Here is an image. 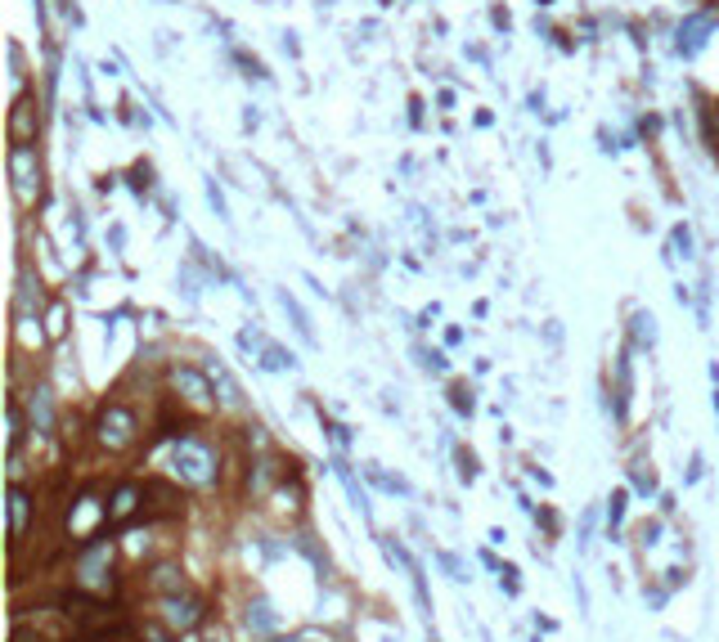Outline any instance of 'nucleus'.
Masks as SVG:
<instances>
[{
    "instance_id": "f257e3e1",
    "label": "nucleus",
    "mask_w": 719,
    "mask_h": 642,
    "mask_svg": "<svg viewBox=\"0 0 719 642\" xmlns=\"http://www.w3.org/2000/svg\"><path fill=\"white\" fill-rule=\"evenodd\" d=\"M171 463H176V476L189 481V485H211V481H216V454H211L202 441H194V436H185V441L176 445Z\"/></svg>"
},
{
    "instance_id": "f03ea898",
    "label": "nucleus",
    "mask_w": 719,
    "mask_h": 642,
    "mask_svg": "<svg viewBox=\"0 0 719 642\" xmlns=\"http://www.w3.org/2000/svg\"><path fill=\"white\" fill-rule=\"evenodd\" d=\"M108 561H113V544L108 539L86 544L77 552V580H82V589H104L108 584Z\"/></svg>"
},
{
    "instance_id": "7ed1b4c3",
    "label": "nucleus",
    "mask_w": 719,
    "mask_h": 642,
    "mask_svg": "<svg viewBox=\"0 0 719 642\" xmlns=\"http://www.w3.org/2000/svg\"><path fill=\"white\" fill-rule=\"evenodd\" d=\"M10 176H14L19 198H23V202H32V198H36V189H41V167H36L32 145H14V153H10Z\"/></svg>"
},
{
    "instance_id": "20e7f679",
    "label": "nucleus",
    "mask_w": 719,
    "mask_h": 642,
    "mask_svg": "<svg viewBox=\"0 0 719 642\" xmlns=\"http://www.w3.org/2000/svg\"><path fill=\"white\" fill-rule=\"evenodd\" d=\"M130 436H135V413L122 409V404H108L99 413V441L108 450H122V445H130Z\"/></svg>"
},
{
    "instance_id": "39448f33",
    "label": "nucleus",
    "mask_w": 719,
    "mask_h": 642,
    "mask_svg": "<svg viewBox=\"0 0 719 642\" xmlns=\"http://www.w3.org/2000/svg\"><path fill=\"white\" fill-rule=\"evenodd\" d=\"M139 498H144V489H139V485H117L113 504H108V521H113V526L130 521V517H135V508H139Z\"/></svg>"
},
{
    "instance_id": "423d86ee",
    "label": "nucleus",
    "mask_w": 719,
    "mask_h": 642,
    "mask_svg": "<svg viewBox=\"0 0 719 642\" xmlns=\"http://www.w3.org/2000/svg\"><path fill=\"white\" fill-rule=\"evenodd\" d=\"M28 521H32V494L23 485H10V535L23 539Z\"/></svg>"
},
{
    "instance_id": "0eeeda50",
    "label": "nucleus",
    "mask_w": 719,
    "mask_h": 642,
    "mask_svg": "<svg viewBox=\"0 0 719 642\" xmlns=\"http://www.w3.org/2000/svg\"><path fill=\"white\" fill-rule=\"evenodd\" d=\"M28 413H32V432H50L54 427V400H50V387H36L32 395H28Z\"/></svg>"
},
{
    "instance_id": "6e6552de",
    "label": "nucleus",
    "mask_w": 719,
    "mask_h": 642,
    "mask_svg": "<svg viewBox=\"0 0 719 642\" xmlns=\"http://www.w3.org/2000/svg\"><path fill=\"white\" fill-rule=\"evenodd\" d=\"M202 620V611H198V602H189V598H167V624L171 629H194Z\"/></svg>"
},
{
    "instance_id": "1a4fd4ad",
    "label": "nucleus",
    "mask_w": 719,
    "mask_h": 642,
    "mask_svg": "<svg viewBox=\"0 0 719 642\" xmlns=\"http://www.w3.org/2000/svg\"><path fill=\"white\" fill-rule=\"evenodd\" d=\"M243 624H248L252 633H274L279 615L270 611V602H265V598H257V602H248V615H243Z\"/></svg>"
},
{
    "instance_id": "9d476101",
    "label": "nucleus",
    "mask_w": 719,
    "mask_h": 642,
    "mask_svg": "<svg viewBox=\"0 0 719 642\" xmlns=\"http://www.w3.org/2000/svg\"><path fill=\"white\" fill-rule=\"evenodd\" d=\"M171 382H176V387H180L189 400H198V404H202V400H211L207 378H202V373H194V369H176V373H171Z\"/></svg>"
},
{
    "instance_id": "9b49d317",
    "label": "nucleus",
    "mask_w": 719,
    "mask_h": 642,
    "mask_svg": "<svg viewBox=\"0 0 719 642\" xmlns=\"http://www.w3.org/2000/svg\"><path fill=\"white\" fill-rule=\"evenodd\" d=\"M706 32H710V19H692L688 27H679V54H697Z\"/></svg>"
},
{
    "instance_id": "f8f14e48",
    "label": "nucleus",
    "mask_w": 719,
    "mask_h": 642,
    "mask_svg": "<svg viewBox=\"0 0 719 642\" xmlns=\"http://www.w3.org/2000/svg\"><path fill=\"white\" fill-rule=\"evenodd\" d=\"M279 306L288 310V319H293V328H297V333H302V337H306V341L315 346V328H311V319H306V310H302V306L293 301V293H279Z\"/></svg>"
},
{
    "instance_id": "ddd939ff",
    "label": "nucleus",
    "mask_w": 719,
    "mask_h": 642,
    "mask_svg": "<svg viewBox=\"0 0 719 642\" xmlns=\"http://www.w3.org/2000/svg\"><path fill=\"white\" fill-rule=\"evenodd\" d=\"M337 476H342V485H346V494H351V504L360 508V517H369V498H365V489H360V481L351 476L346 463H337Z\"/></svg>"
},
{
    "instance_id": "4468645a",
    "label": "nucleus",
    "mask_w": 719,
    "mask_h": 642,
    "mask_svg": "<svg viewBox=\"0 0 719 642\" xmlns=\"http://www.w3.org/2000/svg\"><path fill=\"white\" fill-rule=\"evenodd\" d=\"M211 378H216V387H221V400H225L230 409H239V404H243V395H239V387H234V378H230V373H225L221 364H216V369H211Z\"/></svg>"
},
{
    "instance_id": "2eb2a0df",
    "label": "nucleus",
    "mask_w": 719,
    "mask_h": 642,
    "mask_svg": "<svg viewBox=\"0 0 719 642\" xmlns=\"http://www.w3.org/2000/svg\"><path fill=\"white\" fill-rule=\"evenodd\" d=\"M634 337H638L643 346H652V341H657V319L647 315V310H634Z\"/></svg>"
},
{
    "instance_id": "dca6fc26",
    "label": "nucleus",
    "mask_w": 719,
    "mask_h": 642,
    "mask_svg": "<svg viewBox=\"0 0 719 642\" xmlns=\"http://www.w3.org/2000/svg\"><path fill=\"white\" fill-rule=\"evenodd\" d=\"M32 104H19L14 108V145H28L32 139V113H28Z\"/></svg>"
},
{
    "instance_id": "f3484780",
    "label": "nucleus",
    "mask_w": 719,
    "mask_h": 642,
    "mask_svg": "<svg viewBox=\"0 0 719 642\" xmlns=\"http://www.w3.org/2000/svg\"><path fill=\"white\" fill-rule=\"evenodd\" d=\"M5 422H10V454H19V445H23V418H19V404L5 409Z\"/></svg>"
},
{
    "instance_id": "a211bd4d",
    "label": "nucleus",
    "mask_w": 719,
    "mask_h": 642,
    "mask_svg": "<svg viewBox=\"0 0 719 642\" xmlns=\"http://www.w3.org/2000/svg\"><path fill=\"white\" fill-rule=\"evenodd\" d=\"M154 584H158L162 593H180V575H176V566H158V570H154Z\"/></svg>"
},
{
    "instance_id": "6ab92c4d",
    "label": "nucleus",
    "mask_w": 719,
    "mask_h": 642,
    "mask_svg": "<svg viewBox=\"0 0 719 642\" xmlns=\"http://www.w3.org/2000/svg\"><path fill=\"white\" fill-rule=\"evenodd\" d=\"M369 476H374V481H378L383 489H391V494H409V481H400V476H387V472H383V467H374V463H369Z\"/></svg>"
},
{
    "instance_id": "aec40b11",
    "label": "nucleus",
    "mask_w": 719,
    "mask_h": 642,
    "mask_svg": "<svg viewBox=\"0 0 719 642\" xmlns=\"http://www.w3.org/2000/svg\"><path fill=\"white\" fill-rule=\"evenodd\" d=\"M437 561L446 566V575H450L454 584H463V580H468V570H463V561H459L454 552H437Z\"/></svg>"
},
{
    "instance_id": "412c9836",
    "label": "nucleus",
    "mask_w": 719,
    "mask_h": 642,
    "mask_svg": "<svg viewBox=\"0 0 719 642\" xmlns=\"http://www.w3.org/2000/svg\"><path fill=\"white\" fill-rule=\"evenodd\" d=\"M620 517H625V489H616V494H612V508H607V526H612V535H616Z\"/></svg>"
},
{
    "instance_id": "4be33fe9",
    "label": "nucleus",
    "mask_w": 719,
    "mask_h": 642,
    "mask_svg": "<svg viewBox=\"0 0 719 642\" xmlns=\"http://www.w3.org/2000/svg\"><path fill=\"white\" fill-rule=\"evenodd\" d=\"M499 589L509 593V598H513V593L522 589V584H518V570H513V566H499Z\"/></svg>"
},
{
    "instance_id": "5701e85b",
    "label": "nucleus",
    "mask_w": 719,
    "mask_h": 642,
    "mask_svg": "<svg viewBox=\"0 0 719 642\" xmlns=\"http://www.w3.org/2000/svg\"><path fill=\"white\" fill-rule=\"evenodd\" d=\"M450 395H454V409H459V413H472V391H468V387H454Z\"/></svg>"
},
{
    "instance_id": "b1692460",
    "label": "nucleus",
    "mask_w": 719,
    "mask_h": 642,
    "mask_svg": "<svg viewBox=\"0 0 719 642\" xmlns=\"http://www.w3.org/2000/svg\"><path fill=\"white\" fill-rule=\"evenodd\" d=\"M139 638H144V642H171V638L162 633V624H144V629H139Z\"/></svg>"
},
{
    "instance_id": "393cba45",
    "label": "nucleus",
    "mask_w": 719,
    "mask_h": 642,
    "mask_svg": "<svg viewBox=\"0 0 719 642\" xmlns=\"http://www.w3.org/2000/svg\"><path fill=\"white\" fill-rule=\"evenodd\" d=\"M459 476H463V481L477 476V458H472V454H459Z\"/></svg>"
},
{
    "instance_id": "a878e982",
    "label": "nucleus",
    "mask_w": 719,
    "mask_h": 642,
    "mask_svg": "<svg viewBox=\"0 0 719 642\" xmlns=\"http://www.w3.org/2000/svg\"><path fill=\"white\" fill-rule=\"evenodd\" d=\"M634 489L638 494H652V476H647L643 467H634Z\"/></svg>"
},
{
    "instance_id": "bb28decb",
    "label": "nucleus",
    "mask_w": 719,
    "mask_h": 642,
    "mask_svg": "<svg viewBox=\"0 0 719 642\" xmlns=\"http://www.w3.org/2000/svg\"><path fill=\"white\" fill-rule=\"evenodd\" d=\"M675 243L683 247V256H688V247H692V239H688V230H675Z\"/></svg>"
},
{
    "instance_id": "cd10ccee",
    "label": "nucleus",
    "mask_w": 719,
    "mask_h": 642,
    "mask_svg": "<svg viewBox=\"0 0 719 642\" xmlns=\"http://www.w3.org/2000/svg\"><path fill=\"white\" fill-rule=\"evenodd\" d=\"M279 642H306V638H279Z\"/></svg>"
}]
</instances>
